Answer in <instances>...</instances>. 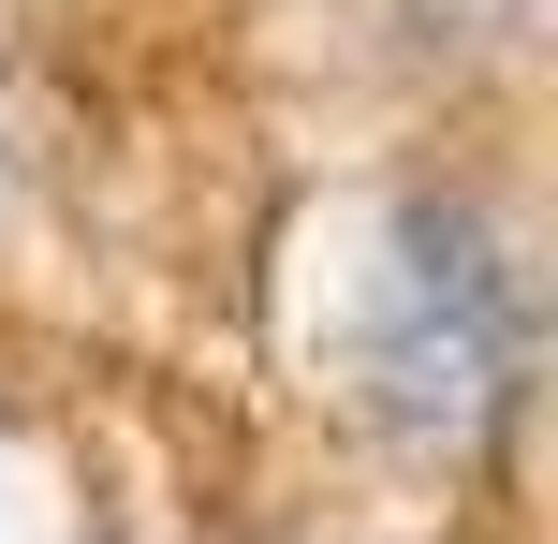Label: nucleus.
<instances>
[{"mask_svg": "<svg viewBox=\"0 0 558 544\" xmlns=\"http://www.w3.org/2000/svg\"><path fill=\"white\" fill-rule=\"evenodd\" d=\"M514 368H530V294H514V251L471 221V206H412L383 265V324H367V383L412 442H471L514 412Z\"/></svg>", "mask_w": 558, "mask_h": 544, "instance_id": "1", "label": "nucleus"}]
</instances>
